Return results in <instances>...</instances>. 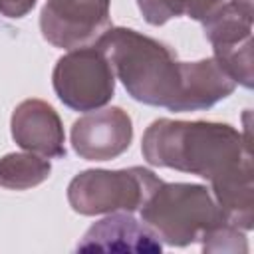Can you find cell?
<instances>
[{
    "label": "cell",
    "instance_id": "obj_1",
    "mask_svg": "<svg viewBox=\"0 0 254 254\" xmlns=\"http://www.w3.org/2000/svg\"><path fill=\"white\" fill-rule=\"evenodd\" d=\"M127 93L171 111L208 109L228 97L236 83L214 62H179L171 48L131 28H107L95 42Z\"/></svg>",
    "mask_w": 254,
    "mask_h": 254
},
{
    "label": "cell",
    "instance_id": "obj_2",
    "mask_svg": "<svg viewBox=\"0 0 254 254\" xmlns=\"http://www.w3.org/2000/svg\"><path fill=\"white\" fill-rule=\"evenodd\" d=\"M141 151L155 167L212 181L252 157V143L228 123L157 119L145 131Z\"/></svg>",
    "mask_w": 254,
    "mask_h": 254
},
{
    "label": "cell",
    "instance_id": "obj_3",
    "mask_svg": "<svg viewBox=\"0 0 254 254\" xmlns=\"http://www.w3.org/2000/svg\"><path fill=\"white\" fill-rule=\"evenodd\" d=\"M141 218L171 246L198 242L224 220L206 187L163 181L145 198Z\"/></svg>",
    "mask_w": 254,
    "mask_h": 254
},
{
    "label": "cell",
    "instance_id": "obj_4",
    "mask_svg": "<svg viewBox=\"0 0 254 254\" xmlns=\"http://www.w3.org/2000/svg\"><path fill=\"white\" fill-rule=\"evenodd\" d=\"M149 169L131 167L121 171H83L67 187V200L79 214H103L115 210H137L159 185Z\"/></svg>",
    "mask_w": 254,
    "mask_h": 254
},
{
    "label": "cell",
    "instance_id": "obj_5",
    "mask_svg": "<svg viewBox=\"0 0 254 254\" xmlns=\"http://www.w3.org/2000/svg\"><path fill=\"white\" fill-rule=\"evenodd\" d=\"M54 89L67 107L93 111L113 97L115 73L97 46L73 48L54 67Z\"/></svg>",
    "mask_w": 254,
    "mask_h": 254
},
{
    "label": "cell",
    "instance_id": "obj_6",
    "mask_svg": "<svg viewBox=\"0 0 254 254\" xmlns=\"http://www.w3.org/2000/svg\"><path fill=\"white\" fill-rule=\"evenodd\" d=\"M252 0H232L220 4L204 20V36L212 44L214 62L234 83L252 87Z\"/></svg>",
    "mask_w": 254,
    "mask_h": 254
},
{
    "label": "cell",
    "instance_id": "obj_7",
    "mask_svg": "<svg viewBox=\"0 0 254 254\" xmlns=\"http://www.w3.org/2000/svg\"><path fill=\"white\" fill-rule=\"evenodd\" d=\"M40 28L58 48L87 46L109 28V0H46Z\"/></svg>",
    "mask_w": 254,
    "mask_h": 254
},
{
    "label": "cell",
    "instance_id": "obj_8",
    "mask_svg": "<svg viewBox=\"0 0 254 254\" xmlns=\"http://www.w3.org/2000/svg\"><path fill=\"white\" fill-rule=\"evenodd\" d=\"M131 117L121 107L93 109L71 127L73 151L85 161H109L129 149Z\"/></svg>",
    "mask_w": 254,
    "mask_h": 254
},
{
    "label": "cell",
    "instance_id": "obj_9",
    "mask_svg": "<svg viewBox=\"0 0 254 254\" xmlns=\"http://www.w3.org/2000/svg\"><path fill=\"white\" fill-rule=\"evenodd\" d=\"M12 137L22 149L46 159L65 155L62 121L54 107L42 99H26L14 109Z\"/></svg>",
    "mask_w": 254,
    "mask_h": 254
},
{
    "label": "cell",
    "instance_id": "obj_10",
    "mask_svg": "<svg viewBox=\"0 0 254 254\" xmlns=\"http://www.w3.org/2000/svg\"><path fill=\"white\" fill-rule=\"evenodd\" d=\"M159 236L131 214H111L95 222L77 242V250L97 252H161Z\"/></svg>",
    "mask_w": 254,
    "mask_h": 254
},
{
    "label": "cell",
    "instance_id": "obj_11",
    "mask_svg": "<svg viewBox=\"0 0 254 254\" xmlns=\"http://www.w3.org/2000/svg\"><path fill=\"white\" fill-rule=\"evenodd\" d=\"M222 218L240 230H250L254 222V169L252 157L210 181Z\"/></svg>",
    "mask_w": 254,
    "mask_h": 254
},
{
    "label": "cell",
    "instance_id": "obj_12",
    "mask_svg": "<svg viewBox=\"0 0 254 254\" xmlns=\"http://www.w3.org/2000/svg\"><path fill=\"white\" fill-rule=\"evenodd\" d=\"M50 163L36 153H10L0 159V187L24 190L50 177Z\"/></svg>",
    "mask_w": 254,
    "mask_h": 254
},
{
    "label": "cell",
    "instance_id": "obj_13",
    "mask_svg": "<svg viewBox=\"0 0 254 254\" xmlns=\"http://www.w3.org/2000/svg\"><path fill=\"white\" fill-rule=\"evenodd\" d=\"M220 4L222 0H137L143 18L153 26H161L179 16H189L202 22Z\"/></svg>",
    "mask_w": 254,
    "mask_h": 254
},
{
    "label": "cell",
    "instance_id": "obj_14",
    "mask_svg": "<svg viewBox=\"0 0 254 254\" xmlns=\"http://www.w3.org/2000/svg\"><path fill=\"white\" fill-rule=\"evenodd\" d=\"M200 242L204 252H248L246 238L240 228L232 226L226 220L216 224Z\"/></svg>",
    "mask_w": 254,
    "mask_h": 254
},
{
    "label": "cell",
    "instance_id": "obj_15",
    "mask_svg": "<svg viewBox=\"0 0 254 254\" xmlns=\"http://www.w3.org/2000/svg\"><path fill=\"white\" fill-rule=\"evenodd\" d=\"M36 6V0H0V12L6 18H22Z\"/></svg>",
    "mask_w": 254,
    "mask_h": 254
}]
</instances>
